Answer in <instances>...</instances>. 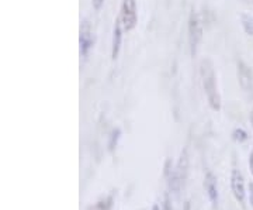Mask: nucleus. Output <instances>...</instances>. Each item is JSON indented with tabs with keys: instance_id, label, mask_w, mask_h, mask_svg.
I'll list each match as a JSON object with an SVG mask.
<instances>
[{
	"instance_id": "16",
	"label": "nucleus",
	"mask_w": 253,
	"mask_h": 210,
	"mask_svg": "<svg viewBox=\"0 0 253 210\" xmlns=\"http://www.w3.org/2000/svg\"><path fill=\"white\" fill-rule=\"evenodd\" d=\"M249 168H251V172L253 175V153H251V157H249Z\"/></svg>"
},
{
	"instance_id": "19",
	"label": "nucleus",
	"mask_w": 253,
	"mask_h": 210,
	"mask_svg": "<svg viewBox=\"0 0 253 210\" xmlns=\"http://www.w3.org/2000/svg\"><path fill=\"white\" fill-rule=\"evenodd\" d=\"M252 3H253V0H252Z\"/></svg>"
},
{
	"instance_id": "2",
	"label": "nucleus",
	"mask_w": 253,
	"mask_h": 210,
	"mask_svg": "<svg viewBox=\"0 0 253 210\" xmlns=\"http://www.w3.org/2000/svg\"><path fill=\"white\" fill-rule=\"evenodd\" d=\"M187 31H189V44L191 55H194L199 50L201 38H203V24L200 20L199 14L193 10L189 16V24H187Z\"/></svg>"
},
{
	"instance_id": "3",
	"label": "nucleus",
	"mask_w": 253,
	"mask_h": 210,
	"mask_svg": "<svg viewBox=\"0 0 253 210\" xmlns=\"http://www.w3.org/2000/svg\"><path fill=\"white\" fill-rule=\"evenodd\" d=\"M120 20L123 28L126 31H131L138 23V9H136V0H123L121 4V14Z\"/></svg>"
},
{
	"instance_id": "9",
	"label": "nucleus",
	"mask_w": 253,
	"mask_h": 210,
	"mask_svg": "<svg viewBox=\"0 0 253 210\" xmlns=\"http://www.w3.org/2000/svg\"><path fill=\"white\" fill-rule=\"evenodd\" d=\"M187 168H189V154H187V148H184L181 151L180 159H179V165H177V176L180 178L181 183L186 181V176H187Z\"/></svg>"
},
{
	"instance_id": "7",
	"label": "nucleus",
	"mask_w": 253,
	"mask_h": 210,
	"mask_svg": "<svg viewBox=\"0 0 253 210\" xmlns=\"http://www.w3.org/2000/svg\"><path fill=\"white\" fill-rule=\"evenodd\" d=\"M81 54L86 56L89 50L93 47V36H91L90 26L87 23H84L81 28Z\"/></svg>"
},
{
	"instance_id": "4",
	"label": "nucleus",
	"mask_w": 253,
	"mask_h": 210,
	"mask_svg": "<svg viewBox=\"0 0 253 210\" xmlns=\"http://www.w3.org/2000/svg\"><path fill=\"white\" fill-rule=\"evenodd\" d=\"M238 79L242 91L248 95H253V72L244 61L238 62Z\"/></svg>"
},
{
	"instance_id": "5",
	"label": "nucleus",
	"mask_w": 253,
	"mask_h": 210,
	"mask_svg": "<svg viewBox=\"0 0 253 210\" xmlns=\"http://www.w3.org/2000/svg\"><path fill=\"white\" fill-rule=\"evenodd\" d=\"M231 188H232V192H234L236 201L241 205H244L245 193H246L245 192L244 176L241 174V171H238V169H234L231 174Z\"/></svg>"
},
{
	"instance_id": "11",
	"label": "nucleus",
	"mask_w": 253,
	"mask_h": 210,
	"mask_svg": "<svg viewBox=\"0 0 253 210\" xmlns=\"http://www.w3.org/2000/svg\"><path fill=\"white\" fill-rule=\"evenodd\" d=\"M234 138H235L236 141H239V143H244L248 140V133L242 130V128H236L235 131H234Z\"/></svg>"
},
{
	"instance_id": "6",
	"label": "nucleus",
	"mask_w": 253,
	"mask_h": 210,
	"mask_svg": "<svg viewBox=\"0 0 253 210\" xmlns=\"http://www.w3.org/2000/svg\"><path fill=\"white\" fill-rule=\"evenodd\" d=\"M121 43H123V24L121 20L118 18L114 24V31H113V44H111V56L113 59H117L120 50H121Z\"/></svg>"
},
{
	"instance_id": "13",
	"label": "nucleus",
	"mask_w": 253,
	"mask_h": 210,
	"mask_svg": "<svg viewBox=\"0 0 253 210\" xmlns=\"http://www.w3.org/2000/svg\"><path fill=\"white\" fill-rule=\"evenodd\" d=\"M162 210H172V205H170V199H169V195H166V196H165Z\"/></svg>"
},
{
	"instance_id": "1",
	"label": "nucleus",
	"mask_w": 253,
	"mask_h": 210,
	"mask_svg": "<svg viewBox=\"0 0 253 210\" xmlns=\"http://www.w3.org/2000/svg\"><path fill=\"white\" fill-rule=\"evenodd\" d=\"M200 75H201V83H203V88H204L211 109L219 110L221 109V98H219L217 86V75H215L214 66L210 59H204L201 62Z\"/></svg>"
},
{
	"instance_id": "17",
	"label": "nucleus",
	"mask_w": 253,
	"mask_h": 210,
	"mask_svg": "<svg viewBox=\"0 0 253 210\" xmlns=\"http://www.w3.org/2000/svg\"><path fill=\"white\" fill-rule=\"evenodd\" d=\"M152 210H161V208H159L158 205H155L154 208H152Z\"/></svg>"
},
{
	"instance_id": "10",
	"label": "nucleus",
	"mask_w": 253,
	"mask_h": 210,
	"mask_svg": "<svg viewBox=\"0 0 253 210\" xmlns=\"http://www.w3.org/2000/svg\"><path fill=\"white\" fill-rule=\"evenodd\" d=\"M241 18H242V26H244L245 31H246L249 36H253V16L244 13V14L241 16Z\"/></svg>"
},
{
	"instance_id": "8",
	"label": "nucleus",
	"mask_w": 253,
	"mask_h": 210,
	"mask_svg": "<svg viewBox=\"0 0 253 210\" xmlns=\"http://www.w3.org/2000/svg\"><path fill=\"white\" fill-rule=\"evenodd\" d=\"M204 186H206V191H207L208 199L211 201V203H212L214 206H217L218 205L217 179H215V176L211 174V172H208V174L206 175V179H204Z\"/></svg>"
},
{
	"instance_id": "14",
	"label": "nucleus",
	"mask_w": 253,
	"mask_h": 210,
	"mask_svg": "<svg viewBox=\"0 0 253 210\" xmlns=\"http://www.w3.org/2000/svg\"><path fill=\"white\" fill-rule=\"evenodd\" d=\"M249 203L253 208V182L249 183Z\"/></svg>"
},
{
	"instance_id": "15",
	"label": "nucleus",
	"mask_w": 253,
	"mask_h": 210,
	"mask_svg": "<svg viewBox=\"0 0 253 210\" xmlns=\"http://www.w3.org/2000/svg\"><path fill=\"white\" fill-rule=\"evenodd\" d=\"M103 3H104V0H93V7L96 10H99L103 6Z\"/></svg>"
},
{
	"instance_id": "18",
	"label": "nucleus",
	"mask_w": 253,
	"mask_h": 210,
	"mask_svg": "<svg viewBox=\"0 0 253 210\" xmlns=\"http://www.w3.org/2000/svg\"><path fill=\"white\" fill-rule=\"evenodd\" d=\"M252 123H253V116H252Z\"/></svg>"
},
{
	"instance_id": "12",
	"label": "nucleus",
	"mask_w": 253,
	"mask_h": 210,
	"mask_svg": "<svg viewBox=\"0 0 253 210\" xmlns=\"http://www.w3.org/2000/svg\"><path fill=\"white\" fill-rule=\"evenodd\" d=\"M113 202V199L111 198H109V199H106V201H101L97 203V206H96V209L97 210H110L111 209V203Z\"/></svg>"
}]
</instances>
